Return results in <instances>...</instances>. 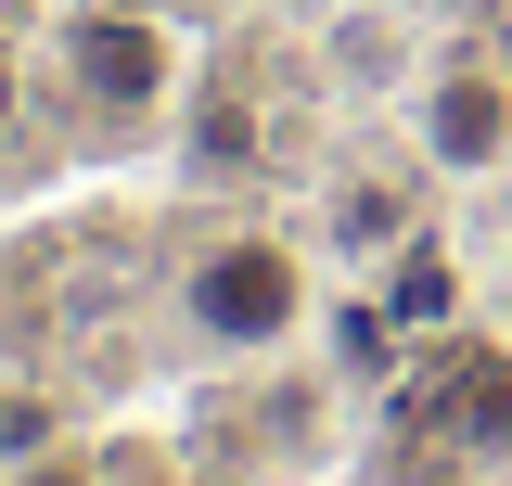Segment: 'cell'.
<instances>
[{"label":"cell","mask_w":512,"mask_h":486,"mask_svg":"<svg viewBox=\"0 0 512 486\" xmlns=\"http://www.w3.org/2000/svg\"><path fill=\"white\" fill-rule=\"evenodd\" d=\"M295 320H308V256L282 231H218L192 243L180 269V333L205 359H269V346H295Z\"/></svg>","instance_id":"1"},{"label":"cell","mask_w":512,"mask_h":486,"mask_svg":"<svg viewBox=\"0 0 512 486\" xmlns=\"http://www.w3.org/2000/svg\"><path fill=\"white\" fill-rule=\"evenodd\" d=\"M64 90L90 103V116H154L167 90H180V39L154 26V13H64Z\"/></svg>","instance_id":"2"},{"label":"cell","mask_w":512,"mask_h":486,"mask_svg":"<svg viewBox=\"0 0 512 486\" xmlns=\"http://www.w3.org/2000/svg\"><path fill=\"white\" fill-rule=\"evenodd\" d=\"M410 141H423L436 180L512 167V77H500V64H436V77L410 90Z\"/></svg>","instance_id":"3"},{"label":"cell","mask_w":512,"mask_h":486,"mask_svg":"<svg viewBox=\"0 0 512 486\" xmlns=\"http://www.w3.org/2000/svg\"><path fill=\"white\" fill-rule=\"evenodd\" d=\"M384 307H397L410 333H448V307H461V282H448V256H436L423 231H410V256L384 269Z\"/></svg>","instance_id":"4"},{"label":"cell","mask_w":512,"mask_h":486,"mask_svg":"<svg viewBox=\"0 0 512 486\" xmlns=\"http://www.w3.org/2000/svg\"><path fill=\"white\" fill-rule=\"evenodd\" d=\"M0 486H103L90 448H26V461H0Z\"/></svg>","instance_id":"5"},{"label":"cell","mask_w":512,"mask_h":486,"mask_svg":"<svg viewBox=\"0 0 512 486\" xmlns=\"http://www.w3.org/2000/svg\"><path fill=\"white\" fill-rule=\"evenodd\" d=\"M26 448H39V410H26V397L0 384V461H26Z\"/></svg>","instance_id":"6"},{"label":"cell","mask_w":512,"mask_h":486,"mask_svg":"<svg viewBox=\"0 0 512 486\" xmlns=\"http://www.w3.org/2000/svg\"><path fill=\"white\" fill-rule=\"evenodd\" d=\"M13 103H26V64L0 52V141H13Z\"/></svg>","instance_id":"7"},{"label":"cell","mask_w":512,"mask_h":486,"mask_svg":"<svg viewBox=\"0 0 512 486\" xmlns=\"http://www.w3.org/2000/svg\"><path fill=\"white\" fill-rule=\"evenodd\" d=\"M154 486H205V474H154Z\"/></svg>","instance_id":"8"},{"label":"cell","mask_w":512,"mask_h":486,"mask_svg":"<svg viewBox=\"0 0 512 486\" xmlns=\"http://www.w3.org/2000/svg\"><path fill=\"white\" fill-rule=\"evenodd\" d=\"M500 295H512V256H500Z\"/></svg>","instance_id":"9"}]
</instances>
